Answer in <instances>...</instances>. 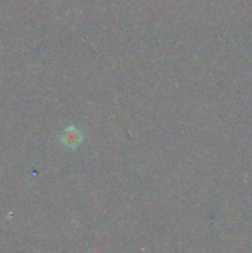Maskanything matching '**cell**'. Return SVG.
Here are the masks:
<instances>
[{
    "instance_id": "cell-1",
    "label": "cell",
    "mask_w": 252,
    "mask_h": 253,
    "mask_svg": "<svg viewBox=\"0 0 252 253\" xmlns=\"http://www.w3.org/2000/svg\"><path fill=\"white\" fill-rule=\"evenodd\" d=\"M82 140H83L82 133L79 132L76 127H72V126L71 127L66 128L61 136L62 143L68 148H77L81 145Z\"/></svg>"
}]
</instances>
